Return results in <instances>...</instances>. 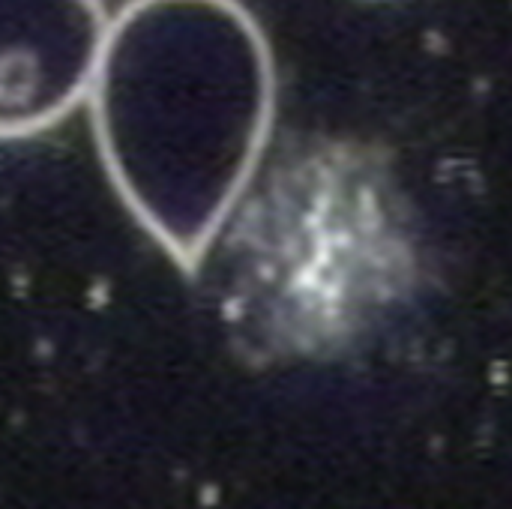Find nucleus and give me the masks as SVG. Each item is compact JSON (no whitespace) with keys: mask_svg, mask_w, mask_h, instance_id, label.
Instances as JSON below:
<instances>
[{"mask_svg":"<svg viewBox=\"0 0 512 509\" xmlns=\"http://www.w3.org/2000/svg\"><path fill=\"white\" fill-rule=\"evenodd\" d=\"M108 21L102 0H0V141L39 135L87 99Z\"/></svg>","mask_w":512,"mask_h":509,"instance_id":"2","label":"nucleus"},{"mask_svg":"<svg viewBox=\"0 0 512 509\" xmlns=\"http://www.w3.org/2000/svg\"><path fill=\"white\" fill-rule=\"evenodd\" d=\"M105 174L132 219L195 270L249 189L276 63L240 0H126L87 90Z\"/></svg>","mask_w":512,"mask_h":509,"instance_id":"1","label":"nucleus"}]
</instances>
